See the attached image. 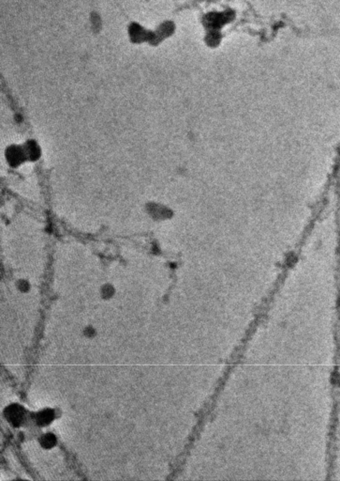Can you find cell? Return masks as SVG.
<instances>
[{"instance_id":"1","label":"cell","mask_w":340,"mask_h":481,"mask_svg":"<svg viewBox=\"0 0 340 481\" xmlns=\"http://www.w3.org/2000/svg\"><path fill=\"white\" fill-rule=\"evenodd\" d=\"M54 443V439L51 435H46V437L43 440V444H45L46 446H53Z\"/></svg>"}]
</instances>
